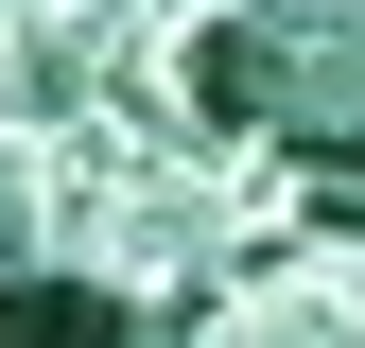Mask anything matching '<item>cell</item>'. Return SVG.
Masks as SVG:
<instances>
[{
	"mask_svg": "<svg viewBox=\"0 0 365 348\" xmlns=\"http://www.w3.org/2000/svg\"><path fill=\"white\" fill-rule=\"evenodd\" d=\"M0 348H122V296H70V279H35V296H0Z\"/></svg>",
	"mask_w": 365,
	"mask_h": 348,
	"instance_id": "cell-1",
	"label": "cell"
}]
</instances>
